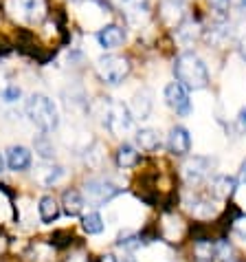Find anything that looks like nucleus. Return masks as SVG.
<instances>
[{
	"instance_id": "19",
	"label": "nucleus",
	"mask_w": 246,
	"mask_h": 262,
	"mask_svg": "<svg viewBox=\"0 0 246 262\" xmlns=\"http://www.w3.org/2000/svg\"><path fill=\"white\" fill-rule=\"evenodd\" d=\"M202 29L198 23H193V20H187V23H180L176 27V38L183 42V45H193L198 38H200Z\"/></svg>"
},
{
	"instance_id": "10",
	"label": "nucleus",
	"mask_w": 246,
	"mask_h": 262,
	"mask_svg": "<svg viewBox=\"0 0 246 262\" xmlns=\"http://www.w3.org/2000/svg\"><path fill=\"white\" fill-rule=\"evenodd\" d=\"M130 113H132L134 119H150L152 108H154V99H152V93L147 89H141L139 93H134L132 104L128 106Z\"/></svg>"
},
{
	"instance_id": "18",
	"label": "nucleus",
	"mask_w": 246,
	"mask_h": 262,
	"mask_svg": "<svg viewBox=\"0 0 246 262\" xmlns=\"http://www.w3.org/2000/svg\"><path fill=\"white\" fill-rule=\"evenodd\" d=\"M185 205H187V209H189L193 216H200V218H207V216H211L215 212L213 203L209 199H202V196H198V194L189 196V199L185 201Z\"/></svg>"
},
{
	"instance_id": "25",
	"label": "nucleus",
	"mask_w": 246,
	"mask_h": 262,
	"mask_svg": "<svg viewBox=\"0 0 246 262\" xmlns=\"http://www.w3.org/2000/svg\"><path fill=\"white\" fill-rule=\"evenodd\" d=\"M117 245L123 247V249H139V247L143 245V240H141V234L128 229V231H123V234H119Z\"/></svg>"
},
{
	"instance_id": "36",
	"label": "nucleus",
	"mask_w": 246,
	"mask_h": 262,
	"mask_svg": "<svg viewBox=\"0 0 246 262\" xmlns=\"http://www.w3.org/2000/svg\"><path fill=\"white\" fill-rule=\"evenodd\" d=\"M233 262H246V260H233Z\"/></svg>"
},
{
	"instance_id": "16",
	"label": "nucleus",
	"mask_w": 246,
	"mask_h": 262,
	"mask_svg": "<svg viewBox=\"0 0 246 262\" xmlns=\"http://www.w3.org/2000/svg\"><path fill=\"white\" fill-rule=\"evenodd\" d=\"M136 143H139L141 150H145V152H156L163 145V139H161V133H158V130L141 128V130H136Z\"/></svg>"
},
{
	"instance_id": "24",
	"label": "nucleus",
	"mask_w": 246,
	"mask_h": 262,
	"mask_svg": "<svg viewBox=\"0 0 246 262\" xmlns=\"http://www.w3.org/2000/svg\"><path fill=\"white\" fill-rule=\"evenodd\" d=\"M231 38V29L227 27L220 20L218 25H213V27H209V31H207V40L211 42V45H224Z\"/></svg>"
},
{
	"instance_id": "11",
	"label": "nucleus",
	"mask_w": 246,
	"mask_h": 262,
	"mask_svg": "<svg viewBox=\"0 0 246 262\" xmlns=\"http://www.w3.org/2000/svg\"><path fill=\"white\" fill-rule=\"evenodd\" d=\"M7 165L13 172H24L31 167V150L24 145H11L7 150Z\"/></svg>"
},
{
	"instance_id": "1",
	"label": "nucleus",
	"mask_w": 246,
	"mask_h": 262,
	"mask_svg": "<svg viewBox=\"0 0 246 262\" xmlns=\"http://www.w3.org/2000/svg\"><path fill=\"white\" fill-rule=\"evenodd\" d=\"M174 75H176V82L183 84L187 91H200L209 84L207 64L193 51H185V53H180L176 57V62H174Z\"/></svg>"
},
{
	"instance_id": "8",
	"label": "nucleus",
	"mask_w": 246,
	"mask_h": 262,
	"mask_svg": "<svg viewBox=\"0 0 246 262\" xmlns=\"http://www.w3.org/2000/svg\"><path fill=\"white\" fill-rule=\"evenodd\" d=\"M167 150L174 157H185L191 150V135L185 126H174L167 137Z\"/></svg>"
},
{
	"instance_id": "17",
	"label": "nucleus",
	"mask_w": 246,
	"mask_h": 262,
	"mask_svg": "<svg viewBox=\"0 0 246 262\" xmlns=\"http://www.w3.org/2000/svg\"><path fill=\"white\" fill-rule=\"evenodd\" d=\"M112 3L123 7L130 20H141V18H145L150 11L147 0H112Z\"/></svg>"
},
{
	"instance_id": "33",
	"label": "nucleus",
	"mask_w": 246,
	"mask_h": 262,
	"mask_svg": "<svg viewBox=\"0 0 246 262\" xmlns=\"http://www.w3.org/2000/svg\"><path fill=\"white\" fill-rule=\"evenodd\" d=\"M240 179H242L244 183H246V159L242 161V167H240Z\"/></svg>"
},
{
	"instance_id": "20",
	"label": "nucleus",
	"mask_w": 246,
	"mask_h": 262,
	"mask_svg": "<svg viewBox=\"0 0 246 262\" xmlns=\"http://www.w3.org/2000/svg\"><path fill=\"white\" fill-rule=\"evenodd\" d=\"M38 212H40L42 223H53V221H57V216H60V205H57V201L53 196H42Z\"/></svg>"
},
{
	"instance_id": "28",
	"label": "nucleus",
	"mask_w": 246,
	"mask_h": 262,
	"mask_svg": "<svg viewBox=\"0 0 246 262\" xmlns=\"http://www.w3.org/2000/svg\"><path fill=\"white\" fill-rule=\"evenodd\" d=\"M0 97H3V101H7V104H16V101L22 97V91H20L18 86H7V89H3V93H0Z\"/></svg>"
},
{
	"instance_id": "12",
	"label": "nucleus",
	"mask_w": 246,
	"mask_h": 262,
	"mask_svg": "<svg viewBox=\"0 0 246 262\" xmlns=\"http://www.w3.org/2000/svg\"><path fill=\"white\" fill-rule=\"evenodd\" d=\"M16 7L27 23H40L46 11L44 0H16Z\"/></svg>"
},
{
	"instance_id": "31",
	"label": "nucleus",
	"mask_w": 246,
	"mask_h": 262,
	"mask_svg": "<svg viewBox=\"0 0 246 262\" xmlns=\"http://www.w3.org/2000/svg\"><path fill=\"white\" fill-rule=\"evenodd\" d=\"M237 121H240V126L246 130V106H244L242 111H240V117H237Z\"/></svg>"
},
{
	"instance_id": "22",
	"label": "nucleus",
	"mask_w": 246,
	"mask_h": 262,
	"mask_svg": "<svg viewBox=\"0 0 246 262\" xmlns=\"http://www.w3.org/2000/svg\"><path fill=\"white\" fill-rule=\"evenodd\" d=\"M62 203H64V212H66L68 216H79L84 209V199L82 194H79L77 190H66L62 196Z\"/></svg>"
},
{
	"instance_id": "5",
	"label": "nucleus",
	"mask_w": 246,
	"mask_h": 262,
	"mask_svg": "<svg viewBox=\"0 0 246 262\" xmlns=\"http://www.w3.org/2000/svg\"><path fill=\"white\" fill-rule=\"evenodd\" d=\"M119 194H123V187L112 183L110 179H90L84 183V196L95 205H106Z\"/></svg>"
},
{
	"instance_id": "26",
	"label": "nucleus",
	"mask_w": 246,
	"mask_h": 262,
	"mask_svg": "<svg viewBox=\"0 0 246 262\" xmlns=\"http://www.w3.org/2000/svg\"><path fill=\"white\" fill-rule=\"evenodd\" d=\"M35 152H38L40 159H44V161L53 159V157H55L53 141H51L48 137H38V139H35Z\"/></svg>"
},
{
	"instance_id": "14",
	"label": "nucleus",
	"mask_w": 246,
	"mask_h": 262,
	"mask_svg": "<svg viewBox=\"0 0 246 262\" xmlns=\"http://www.w3.org/2000/svg\"><path fill=\"white\" fill-rule=\"evenodd\" d=\"M161 16L169 27H178L185 16V3L183 0H163Z\"/></svg>"
},
{
	"instance_id": "3",
	"label": "nucleus",
	"mask_w": 246,
	"mask_h": 262,
	"mask_svg": "<svg viewBox=\"0 0 246 262\" xmlns=\"http://www.w3.org/2000/svg\"><path fill=\"white\" fill-rule=\"evenodd\" d=\"M101 123L110 135L121 137L134 128V117L130 108L121 101H106L104 99V111H101Z\"/></svg>"
},
{
	"instance_id": "23",
	"label": "nucleus",
	"mask_w": 246,
	"mask_h": 262,
	"mask_svg": "<svg viewBox=\"0 0 246 262\" xmlns=\"http://www.w3.org/2000/svg\"><path fill=\"white\" fill-rule=\"evenodd\" d=\"M82 227L86 234H90V236H95V234H101L106 227V223H104V218H101V214L97 212H90V214H86L82 218Z\"/></svg>"
},
{
	"instance_id": "29",
	"label": "nucleus",
	"mask_w": 246,
	"mask_h": 262,
	"mask_svg": "<svg viewBox=\"0 0 246 262\" xmlns=\"http://www.w3.org/2000/svg\"><path fill=\"white\" fill-rule=\"evenodd\" d=\"M231 229H233L235 236H240L242 240H246V216L244 214H237L231 223Z\"/></svg>"
},
{
	"instance_id": "2",
	"label": "nucleus",
	"mask_w": 246,
	"mask_h": 262,
	"mask_svg": "<svg viewBox=\"0 0 246 262\" xmlns=\"http://www.w3.org/2000/svg\"><path fill=\"white\" fill-rule=\"evenodd\" d=\"M24 108H27V117L42 133H53L60 126V113H57L55 101L46 95H42V93H35V95L29 97Z\"/></svg>"
},
{
	"instance_id": "21",
	"label": "nucleus",
	"mask_w": 246,
	"mask_h": 262,
	"mask_svg": "<svg viewBox=\"0 0 246 262\" xmlns=\"http://www.w3.org/2000/svg\"><path fill=\"white\" fill-rule=\"evenodd\" d=\"M114 161H117V165H119V167H123V170H128V167H134L136 163H139V152H136L134 145L123 143V145H119V150H117V157H114Z\"/></svg>"
},
{
	"instance_id": "30",
	"label": "nucleus",
	"mask_w": 246,
	"mask_h": 262,
	"mask_svg": "<svg viewBox=\"0 0 246 262\" xmlns=\"http://www.w3.org/2000/svg\"><path fill=\"white\" fill-rule=\"evenodd\" d=\"M209 5H211V9L215 11L218 20H224V18H227V11H229L231 0H209Z\"/></svg>"
},
{
	"instance_id": "6",
	"label": "nucleus",
	"mask_w": 246,
	"mask_h": 262,
	"mask_svg": "<svg viewBox=\"0 0 246 262\" xmlns=\"http://www.w3.org/2000/svg\"><path fill=\"white\" fill-rule=\"evenodd\" d=\"M213 165H215V159L211 157H191L183 165V179L189 185H198L213 172Z\"/></svg>"
},
{
	"instance_id": "35",
	"label": "nucleus",
	"mask_w": 246,
	"mask_h": 262,
	"mask_svg": "<svg viewBox=\"0 0 246 262\" xmlns=\"http://www.w3.org/2000/svg\"><path fill=\"white\" fill-rule=\"evenodd\" d=\"M3 167H5V157L0 155V172H3Z\"/></svg>"
},
{
	"instance_id": "9",
	"label": "nucleus",
	"mask_w": 246,
	"mask_h": 262,
	"mask_svg": "<svg viewBox=\"0 0 246 262\" xmlns=\"http://www.w3.org/2000/svg\"><path fill=\"white\" fill-rule=\"evenodd\" d=\"M123 40H126V31L119 27V25H106L101 27L97 31V42L101 49L106 51H112L123 45Z\"/></svg>"
},
{
	"instance_id": "32",
	"label": "nucleus",
	"mask_w": 246,
	"mask_h": 262,
	"mask_svg": "<svg viewBox=\"0 0 246 262\" xmlns=\"http://www.w3.org/2000/svg\"><path fill=\"white\" fill-rule=\"evenodd\" d=\"M235 7H237V11H240L242 16H246V0H237Z\"/></svg>"
},
{
	"instance_id": "4",
	"label": "nucleus",
	"mask_w": 246,
	"mask_h": 262,
	"mask_svg": "<svg viewBox=\"0 0 246 262\" xmlns=\"http://www.w3.org/2000/svg\"><path fill=\"white\" fill-rule=\"evenodd\" d=\"M97 73L106 84L117 86L128 77L130 62L126 60V57H119V55H104V57L97 60Z\"/></svg>"
},
{
	"instance_id": "7",
	"label": "nucleus",
	"mask_w": 246,
	"mask_h": 262,
	"mask_svg": "<svg viewBox=\"0 0 246 262\" xmlns=\"http://www.w3.org/2000/svg\"><path fill=\"white\" fill-rule=\"evenodd\" d=\"M165 101H167V106L171 111H176L178 115H183V117H187V115L191 113L189 93H187L185 86L178 84V82H169L165 86Z\"/></svg>"
},
{
	"instance_id": "13",
	"label": "nucleus",
	"mask_w": 246,
	"mask_h": 262,
	"mask_svg": "<svg viewBox=\"0 0 246 262\" xmlns=\"http://www.w3.org/2000/svg\"><path fill=\"white\" fill-rule=\"evenodd\" d=\"M33 177L40 185L51 187V185H55L57 181H62L66 177V170H64L62 165H40V167H35Z\"/></svg>"
},
{
	"instance_id": "27",
	"label": "nucleus",
	"mask_w": 246,
	"mask_h": 262,
	"mask_svg": "<svg viewBox=\"0 0 246 262\" xmlns=\"http://www.w3.org/2000/svg\"><path fill=\"white\" fill-rule=\"evenodd\" d=\"M213 249H215V260L218 262H233V247H231L227 240H220V243H215L213 245Z\"/></svg>"
},
{
	"instance_id": "34",
	"label": "nucleus",
	"mask_w": 246,
	"mask_h": 262,
	"mask_svg": "<svg viewBox=\"0 0 246 262\" xmlns=\"http://www.w3.org/2000/svg\"><path fill=\"white\" fill-rule=\"evenodd\" d=\"M101 262H117V258L112 253H108V256H101Z\"/></svg>"
},
{
	"instance_id": "15",
	"label": "nucleus",
	"mask_w": 246,
	"mask_h": 262,
	"mask_svg": "<svg viewBox=\"0 0 246 262\" xmlns=\"http://www.w3.org/2000/svg\"><path fill=\"white\" fill-rule=\"evenodd\" d=\"M211 194L215 199H229V196H233L235 190H237V181L233 177H229V174H220V177H213L211 179Z\"/></svg>"
}]
</instances>
